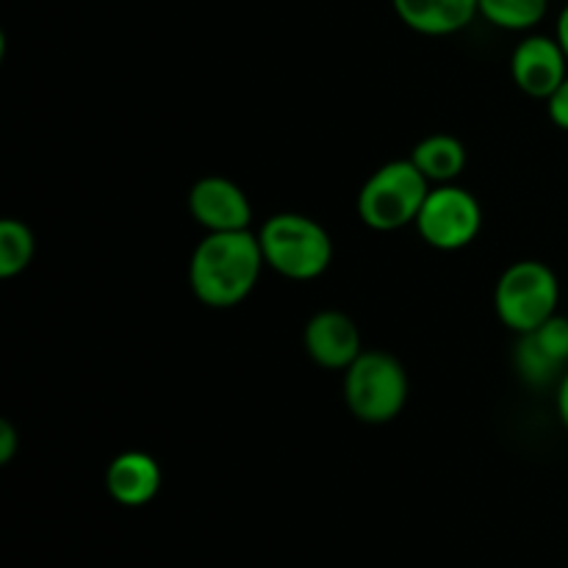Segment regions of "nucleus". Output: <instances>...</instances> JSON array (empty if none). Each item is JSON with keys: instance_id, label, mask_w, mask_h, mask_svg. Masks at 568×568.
Returning a JSON list of instances; mask_svg holds the SVG:
<instances>
[{"instance_id": "f03ea898", "label": "nucleus", "mask_w": 568, "mask_h": 568, "mask_svg": "<svg viewBox=\"0 0 568 568\" xmlns=\"http://www.w3.org/2000/svg\"><path fill=\"white\" fill-rule=\"evenodd\" d=\"M408 372L383 349H364L344 369V403L364 425H388L397 419L408 403Z\"/></svg>"}, {"instance_id": "9b49d317", "label": "nucleus", "mask_w": 568, "mask_h": 568, "mask_svg": "<svg viewBox=\"0 0 568 568\" xmlns=\"http://www.w3.org/2000/svg\"><path fill=\"white\" fill-rule=\"evenodd\" d=\"M394 14L422 37H449L480 14V0H392Z\"/></svg>"}, {"instance_id": "423d86ee", "label": "nucleus", "mask_w": 568, "mask_h": 568, "mask_svg": "<svg viewBox=\"0 0 568 568\" xmlns=\"http://www.w3.org/2000/svg\"><path fill=\"white\" fill-rule=\"evenodd\" d=\"M483 227V209L475 194L455 183H442L430 189L419 216H416V231L422 242L430 247L455 253V250L469 247Z\"/></svg>"}, {"instance_id": "7ed1b4c3", "label": "nucleus", "mask_w": 568, "mask_h": 568, "mask_svg": "<svg viewBox=\"0 0 568 568\" xmlns=\"http://www.w3.org/2000/svg\"><path fill=\"white\" fill-rule=\"evenodd\" d=\"M270 270L288 281H316L333 261V239L325 227L305 214L283 211L270 216L258 233Z\"/></svg>"}, {"instance_id": "6e6552de", "label": "nucleus", "mask_w": 568, "mask_h": 568, "mask_svg": "<svg viewBox=\"0 0 568 568\" xmlns=\"http://www.w3.org/2000/svg\"><path fill=\"white\" fill-rule=\"evenodd\" d=\"M510 75L527 98L549 100V94L568 78V59L558 39L544 33L521 39L510 55Z\"/></svg>"}, {"instance_id": "0eeeda50", "label": "nucleus", "mask_w": 568, "mask_h": 568, "mask_svg": "<svg viewBox=\"0 0 568 568\" xmlns=\"http://www.w3.org/2000/svg\"><path fill=\"white\" fill-rule=\"evenodd\" d=\"M189 214L205 233L250 231L253 203L239 183L222 175H205L189 192Z\"/></svg>"}, {"instance_id": "dca6fc26", "label": "nucleus", "mask_w": 568, "mask_h": 568, "mask_svg": "<svg viewBox=\"0 0 568 568\" xmlns=\"http://www.w3.org/2000/svg\"><path fill=\"white\" fill-rule=\"evenodd\" d=\"M530 336L536 338L538 347L564 369L568 364V316H549V320L544 322L541 327H536Z\"/></svg>"}, {"instance_id": "f8f14e48", "label": "nucleus", "mask_w": 568, "mask_h": 568, "mask_svg": "<svg viewBox=\"0 0 568 568\" xmlns=\"http://www.w3.org/2000/svg\"><path fill=\"white\" fill-rule=\"evenodd\" d=\"M410 161L419 166L427 181L442 186V183L458 181L460 172L466 170L469 153H466V144L453 133H430L416 144Z\"/></svg>"}, {"instance_id": "1a4fd4ad", "label": "nucleus", "mask_w": 568, "mask_h": 568, "mask_svg": "<svg viewBox=\"0 0 568 568\" xmlns=\"http://www.w3.org/2000/svg\"><path fill=\"white\" fill-rule=\"evenodd\" d=\"M303 347L316 366L333 372H344L364 353L361 331L353 316L333 308L320 311L305 322Z\"/></svg>"}, {"instance_id": "39448f33", "label": "nucleus", "mask_w": 568, "mask_h": 568, "mask_svg": "<svg viewBox=\"0 0 568 568\" xmlns=\"http://www.w3.org/2000/svg\"><path fill=\"white\" fill-rule=\"evenodd\" d=\"M560 300L558 275L544 261H516L499 275L494 305L497 316L516 336L532 333L555 316Z\"/></svg>"}, {"instance_id": "f3484780", "label": "nucleus", "mask_w": 568, "mask_h": 568, "mask_svg": "<svg viewBox=\"0 0 568 568\" xmlns=\"http://www.w3.org/2000/svg\"><path fill=\"white\" fill-rule=\"evenodd\" d=\"M547 114H549V120L560 128V131H568V78L560 83L558 89H555L552 94H549Z\"/></svg>"}, {"instance_id": "4468645a", "label": "nucleus", "mask_w": 568, "mask_h": 568, "mask_svg": "<svg viewBox=\"0 0 568 568\" xmlns=\"http://www.w3.org/2000/svg\"><path fill=\"white\" fill-rule=\"evenodd\" d=\"M549 0H480V14L503 31H530L547 17Z\"/></svg>"}, {"instance_id": "a211bd4d", "label": "nucleus", "mask_w": 568, "mask_h": 568, "mask_svg": "<svg viewBox=\"0 0 568 568\" xmlns=\"http://www.w3.org/2000/svg\"><path fill=\"white\" fill-rule=\"evenodd\" d=\"M17 455V430L9 419L0 422V464H11Z\"/></svg>"}, {"instance_id": "9d476101", "label": "nucleus", "mask_w": 568, "mask_h": 568, "mask_svg": "<svg viewBox=\"0 0 568 568\" xmlns=\"http://www.w3.org/2000/svg\"><path fill=\"white\" fill-rule=\"evenodd\" d=\"M105 488H109L111 499L125 508H142V505L153 503L155 494L161 491L159 460L139 449L116 455L105 469Z\"/></svg>"}, {"instance_id": "aec40b11", "label": "nucleus", "mask_w": 568, "mask_h": 568, "mask_svg": "<svg viewBox=\"0 0 568 568\" xmlns=\"http://www.w3.org/2000/svg\"><path fill=\"white\" fill-rule=\"evenodd\" d=\"M555 39H558L560 48H564V53L568 59V3L564 6V11H560V17H558V33H555Z\"/></svg>"}, {"instance_id": "20e7f679", "label": "nucleus", "mask_w": 568, "mask_h": 568, "mask_svg": "<svg viewBox=\"0 0 568 568\" xmlns=\"http://www.w3.org/2000/svg\"><path fill=\"white\" fill-rule=\"evenodd\" d=\"M430 194V181L410 159L377 166L358 192V216L366 227L381 233L416 225L422 205Z\"/></svg>"}, {"instance_id": "2eb2a0df", "label": "nucleus", "mask_w": 568, "mask_h": 568, "mask_svg": "<svg viewBox=\"0 0 568 568\" xmlns=\"http://www.w3.org/2000/svg\"><path fill=\"white\" fill-rule=\"evenodd\" d=\"M516 369H519L521 381L530 383V386H547L558 377L560 366L538 347L530 333H525V336H519V347H516Z\"/></svg>"}, {"instance_id": "ddd939ff", "label": "nucleus", "mask_w": 568, "mask_h": 568, "mask_svg": "<svg viewBox=\"0 0 568 568\" xmlns=\"http://www.w3.org/2000/svg\"><path fill=\"white\" fill-rule=\"evenodd\" d=\"M37 242L26 222L3 220L0 222V277L11 281L31 266Z\"/></svg>"}, {"instance_id": "6ab92c4d", "label": "nucleus", "mask_w": 568, "mask_h": 568, "mask_svg": "<svg viewBox=\"0 0 568 568\" xmlns=\"http://www.w3.org/2000/svg\"><path fill=\"white\" fill-rule=\"evenodd\" d=\"M558 414L564 427L568 430V372L560 377V386H558Z\"/></svg>"}, {"instance_id": "f257e3e1", "label": "nucleus", "mask_w": 568, "mask_h": 568, "mask_svg": "<svg viewBox=\"0 0 568 568\" xmlns=\"http://www.w3.org/2000/svg\"><path fill=\"white\" fill-rule=\"evenodd\" d=\"M264 266V250L250 231L205 233L189 258V288L209 308H233L253 294Z\"/></svg>"}]
</instances>
